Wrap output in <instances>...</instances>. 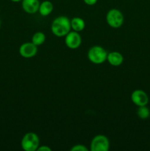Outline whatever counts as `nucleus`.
<instances>
[{
  "label": "nucleus",
  "mask_w": 150,
  "mask_h": 151,
  "mask_svg": "<svg viewBox=\"0 0 150 151\" xmlns=\"http://www.w3.org/2000/svg\"><path fill=\"white\" fill-rule=\"evenodd\" d=\"M71 29V20L65 16H60L56 18L51 25V32L57 37L66 36L70 32Z\"/></svg>",
  "instance_id": "obj_1"
},
{
  "label": "nucleus",
  "mask_w": 150,
  "mask_h": 151,
  "mask_svg": "<svg viewBox=\"0 0 150 151\" xmlns=\"http://www.w3.org/2000/svg\"><path fill=\"white\" fill-rule=\"evenodd\" d=\"M107 52L102 47L96 45L91 47L88 52V58L94 64H101L107 60Z\"/></svg>",
  "instance_id": "obj_2"
},
{
  "label": "nucleus",
  "mask_w": 150,
  "mask_h": 151,
  "mask_svg": "<svg viewBox=\"0 0 150 151\" xmlns=\"http://www.w3.org/2000/svg\"><path fill=\"white\" fill-rule=\"evenodd\" d=\"M22 149L25 151H35L40 146V139L35 133H26L23 137L21 142Z\"/></svg>",
  "instance_id": "obj_3"
},
{
  "label": "nucleus",
  "mask_w": 150,
  "mask_h": 151,
  "mask_svg": "<svg viewBox=\"0 0 150 151\" xmlns=\"http://www.w3.org/2000/svg\"><path fill=\"white\" fill-rule=\"evenodd\" d=\"M106 21L111 27L119 28L124 23V16L121 12L118 9H111L106 15Z\"/></svg>",
  "instance_id": "obj_4"
},
{
  "label": "nucleus",
  "mask_w": 150,
  "mask_h": 151,
  "mask_svg": "<svg viewBox=\"0 0 150 151\" xmlns=\"http://www.w3.org/2000/svg\"><path fill=\"white\" fill-rule=\"evenodd\" d=\"M110 148V142L107 137L97 135L93 138L90 145L91 151H107Z\"/></svg>",
  "instance_id": "obj_5"
},
{
  "label": "nucleus",
  "mask_w": 150,
  "mask_h": 151,
  "mask_svg": "<svg viewBox=\"0 0 150 151\" xmlns=\"http://www.w3.org/2000/svg\"><path fill=\"white\" fill-rule=\"evenodd\" d=\"M65 44L66 47L71 50H75L80 47L82 44V38L79 33L76 31L69 32L65 38Z\"/></svg>",
  "instance_id": "obj_6"
},
{
  "label": "nucleus",
  "mask_w": 150,
  "mask_h": 151,
  "mask_svg": "<svg viewBox=\"0 0 150 151\" xmlns=\"http://www.w3.org/2000/svg\"><path fill=\"white\" fill-rule=\"evenodd\" d=\"M131 100L135 106L139 107L147 106L149 101V98L145 91L141 89H136L132 91L131 94Z\"/></svg>",
  "instance_id": "obj_7"
},
{
  "label": "nucleus",
  "mask_w": 150,
  "mask_h": 151,
  "mask_svg": "<svg viewBox=\"0 0 150 151\" xmlns=\"http://www.w3.org/2000/svg\"><path fill=\"white\" fill-rule=\"evenodd\" d=\"M38 52V47L32 42H26L19 47V54L24 58H31Z\"/></svg>",
  "instance_id": "obj_8"
},
{
  "label": "nucleus",
  "mask_w": 150,
  "mask_h": 151,
  "mask_svg": "<svg viewBox=\"0 0 150 151\" xmlns=\"http://www.w3.org/2000/svg\"><path fill=\"white\" fill-rule=\"evenodd\" d=\"M21 7L26 13L33 14L38 11L40 6L39 0H22Z\"/></svg>",
  "instance_id": "obj_9"
},
{
  "label": "nucleus",
  "mask_w": 150,
  "mask_h": 151,
  "mask_svg": "<svg viewBox=\"0 0 150 151\" xmlns=\"http://www.w3.org/2000/svg\"><path fill=\"white\" fill-rule=\"evenodd\" d=\"M107 60L111 66H119L123 63L124 57L119 52L113 51L107 54Z\"/></svg>",
  "instance_id": "obj_10"
},
{
  "label": "nucleus",
  "mask_w": 150,
  "mask_h": 151,
  "mask_svg": "<svg viewBox=\"0 0 150 151\" xmlns=\"http://www.w3.org/2000/svg\"><path fill=\"white\" fill-rule=\"evenodd\" d=\"M53 4L50 1H44L40 4L38 12L42 16H47L51 14L53 10Z\"/></svg>",
  "instance_id": "obj_11"
},
{
  "label": "nucleus",
  "mask_w": 150,
  "mask_h": 151,
  "mask_svg": "<svg viewBox=\"0 0 150 151\" xmlns=\"http://www.w3.org/2000/svg\"><path fill=\"white\" fill-rule=\"evenodd\" d=\"M71 27L74 31L79 32L85 29V22L82 18L74 17L71 20Z\"/></svg>",
  "instance_id": "obj_12"
},
{
  "label": "nucleus",
  "mask_w": 150,
  "mask_h": 151,
  "mask_svg": "<svg viewBox=\"0 0 150 151\" xmlns=\"http://www.w3.org/2000/svg\"><path fill=\"white\" fill-rule=\"evenodd\" d=\"M46 35L43 32H37L32 35V42L37 47L41 46L45 42Z\"/></svg>",
  "instance_id": "obj_13"
},
{
  "label": "nucleus",
  "mask_w": 150,
  "mask_h": 151,
  "mask_svg": "<svg viewBox=\"0 0 150 151\" xmlns=\"http://www.w3.org/2000/svg\"><path fill=\"white\" fill-rule=\"evenodd\" d=\"M137 115L141 119H148L150 116V110L146 106H139L137 110Z\"/></svg>",
  "instance_id": "obj_14"
},
{
  "label": "nucleus",
  "mask_w": 150,
  "mask_h": 151,
  "mask_svg": "<svg viewBox=\"0 0 150 151\" xmlns=\"http://www.w3.org/2000/svg\"><path fill=\"white\" fill-rule=\"evenodd\" d=\"M71 151H88V149L83 145H76L71 148Z\"/></svg>",
  "instance_id": "obj_15"
},
{
  "label": "nucleus",
  "mask_w": 150,
  "mask_h": 151,
  "mask_svg": "<svg viewBox=\"0 0 150 151\" xmlns=\"http://www.w3.org/2000/svg\"><path fill=\"white\" fill-rule=\"evenodd\" d=\"M38 151H51V149L49 147L46 145H42V146H39L38 148Z\"/></svg>",
  "instance_id": "obj_16"
},
{
  "label": "nucleus",
  "mask_w": 150,
  "mask_h": 151,
  "mask_svg": "<svg viewBox=\"0 0 150 151\" xmlns=\"http://www.w3.org/2000/svg\"><path fill=\"white\" fill-rule=\"evenodd\" d=\"M83 1L86 4L91 6V5H94V4L97 2L98 0H83Z\"/></svg>",
  "instance_id": "obj_17"
},
{
  "label": "nucleus",
  "mask_w": 150,
  "mask_h": 151,
  "mask_svg": "<svg viewBox=\"0 0 150 151\" xmlns=\"http://www.w3.org/2000/svg\"><path fill=\"white\" fill-rule=\"evenodd\" d=\"M11 1H13V2H19V1H22V0H10Z\"/></svg>",
  "instance_id": "obj_18"
},
{
  "label": "nucleus",
  "mask_w": 150,
  "mask_h": 151,
  "mask_svg": "<svg viewBox=\"0 0 150 151\" xmlns=\"http://www.w3.org/2000/svg\"><path fill=\"white\" fill-rule=\"evenodd\" d=\"M0 27H1V20H0Z\"/></svg>",
  "instance_id": "obj_19"
},
{
  "label": "nucleus",
  "mask_w": 150,
  "mask_h": 151,
  "mask_svg": "<svg viewBox=\"0 0 150 151\" xmlns=\"http://www.w3.org/2000/svg\"><path fill=\"white\" fill-rule=\"evenodd\" d=\"M0 12H1V10H0Z\"/></svg>",
  "instance_id": "obj_20"
}]
</instances>
